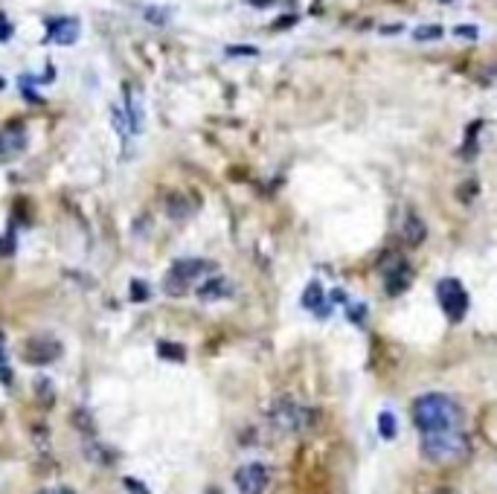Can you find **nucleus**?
<instances>
[{
	"instance_id": "obj_24",
	"label": "nucleus",
	"mask_w": 497,
	"mask_h": 494,
	"mask_svg": "<svg viewBox=\"0 0 497 494\" xmlns=\"http://www.w3.org/2000/svg\"><path fill=\"white\" fill-rule=\"evenodd\" d=\"M125 486H128L131 491H134V494H149L143 483H137V480H131V477H125Z\"/></svg>"
},
{
	"instance_id": "obj_29",
	"label": "nucleus",
	"mask_w": 497,
	"mask_h": 494,
	"mask_svg": "<svg viewBox=\"0 0 497 494\" xmlns=\"http://www.w3.org/2000/svg\"><path fill=\"white\" fill-rule=\"evenodd\" d=\"M0 88H3V79H0Z\"/></svg>"
},
{
	"instance_id": "obj_8",
	"label": "nucleus",
	"mask_w": 497,
	"mask_h": 494,
	"mask_svg": "<svg viewBox=\"0 0 497 494\" xmlns=\"http://www.w3.org/2000/svg\"><path fill=\"white\" fill-rule=\"evenodd\" d=\"M79 32H82V27H79L76 18H53L47 23V41L50 44H62V47L76 44Z\"/></svg>"
},
{
	"instance_id": "obj_30",
	"label": "nucleus",
	"mask_w": 497,
	"mask_h": 494,
	"mask_svg": "<svg viewBox=\"0 0 497 494\" xmlns=\"http://www.w3.org/2000/svg\"><path fill=\"white\" fill-rule=\"evenodd\" d=\"M442 3H451V0H442Z\"/></svg>"
},
{
	"instance_id": "obj_27",
	"label": "nucleus",
	"mask_w": 497,
	"mask_h": 494,
	"mask_svg": "<svg viewBox=\"0 0 497 494\" xmlns=\"http://www.w3.org/2000/svg\"><path fill=\"white\" fill-rule=\"evenodd\" d=\"M204 494H221V491H218V489H210V491H204Z\"/></svg>"
},
{
	"instance_id": "obj_6",
	"label": "nucleus",
	"mask_w": 497,
	"mask_h": 494,
	"mask_svg": "<svg viewBox=\"0 0 497 494\" xmlns=\"http://www.w3.org/2000/svg\"><path fill=\"white\" fill-rule=\"evenodd\" d=\"M381 277H384V288L390 296H398V294H404L407 285L413 282V270H410V265L404 262V256L402 253H387L381 259Z\"/></svg>"
},
{
	"instance_id": "obj_28",
	"label": "nucleus",
	"mask_w": 497,
	"mask_h": 494,
	"mask_svg": "<svg viewBox=\"0 0 497 494\" xmlns=\"http://www.w3.org/2000/svg\"><path fill=\"white\" fill-rule=\"evenodd\" d=\"M436 494H454V491H436Z\"/></svg>"
},
{
	"instance_id": "obj_4",
	"label": "nucleus",
	"mask_w": 497,
	"mask_h": 494,
	"mask_svg": "<svg viewBox=\"0 0 497 494\" xmlns=\"http://www.w3.org/2000/svg\"><path fill=\"white\" fill-rule=\"evenodd\" d=\"M271 425L282 434H300L311 425V413L302 404L291 401V399H280L271 407Z\"/></svg>"
},
{
	"instance_id": "obj_2",
	"label": "nucleus",
	"mask_w": 497,
	"mask_h": 494,
	"mask_svg": "<svg viewBox=\"0 0 497 494\" xmlns=\"http://www.w3.org/2000/svg\"><path fill=\"white\" fill-rule=\"evenodd\" d=\"M471 454V442L465 436V427L454 430H436V434H422V456L436 465H457Z\"/></svg>"
},
{
	"instance_id": "obj_17",
	"label": "nucleus",
	"mask_w": 497,
	"mask_h": 494,
	"mask_svg": "<svg viewBox=\"0 0 497 494\" xmlns=\"http://www.w3.org/2000/svg\"><path fill=\"white\" fill-rule=\"evenodd\" d=\"M413 38L416 41H436V38H442V27H419L413 32Z\"/></svg>"
},
{
	"instance_id": "obj_12",
	"label": "nucleus",
	"mask_w": 497,
	"mask_h": 494,
	"mask_svg": "<svg viewBox=\"0 0 497 494\" xmlns=\"http://www.w3.org/2000/svg\"><path fill=\"white\" fill-rule=\"evenodd\" d=\"M402 239L410 244V247H419L422 242L428 239V224L422 221L419 213H407L404 221H402Z\"/></svg>"
},
{
	"instance_id": "obj_9",
	"label": "nucleus",
	"mask_w": 497,
	"mask_h": 494,
	"mask_svg": "<svg viewBox=\"0 0 497 494\" xmlns=\"http://www.w3.org/2000/svg\"><path fill=\"white\" fill-rule=\"evenodd\" d=\"M23 148H27V128L23 126H9L0 131V163L15 160Z\"/></svg>"
},
{
	"instance_id": "obj_13",
	"label": "nucleus",
	"mask_w": 497,
	"mask_h": 494,
	"mask_svg": "<svg viewBox=\"0 0 497 494\" xmlns=\"http://www.w3.org/2000/svg\"><path fill=\"white\" fill-rule=\"evenodd\" d=\"M302 305L308 308V311H314L317 317H326L329 314V303H326V291L320 288V282H311V285L306 288V294H302Z\"/></svg>"
},
{
	"instance_id": "obj_10",
	"label": "nucleus",
	"mask_w": 497,
	"mask_h": 494,
	"mask_svg": "<svg viewBox=\"0 0 497 494\" xmlns=\"http://www.w3.org/2000/svg\"><path fill=\"white\" fill-rule=\"evenodd\" d=\"M58 355H62V346H58L53 338H32L27 346L29 364H50Z\"/></svg>"
},
{
	"instance_id": "obj_11",
	"label": "nucleus",
	"mask_w": 497,
	"mask_h": 494,
	"mask_svg": "<svg viewBox=\"0 0 497 494\" xmlns=\"http://www.w3.org/2000/svg\"><path fill=\"white\" fill-rule=\"evenodd\" d=\"M233 294V285L224 279V277H218L213 274L210 279H204L201 285H198V296L204 303H215V300H227V296Z\"/></svg>"
},
{
	"instance_id": "obj_5",
	"label": "nucleus",
	"mask_w": 497,
	"mask_h": 494,
	"mask_svg": "<svg viewBox=\"0 0 497 494\" xmlns=\"http://www.w3.org/2000/svg\"><path fill=\"white\" fill-rule=\"evenodd\" d=\"M436 296H439V305H442V311L448 314V320L459 323V320L465 317V311H468V294H465V288H463V282H459V279H454V277L442 279L439 285H436Z\"/></svg>"
},
{
	"instance_id": "obj_25",
	"label": "nucleus",
	"mask_w": 497,
	"mask_h": 494,
	"mask_svg": "<svg viewBox=\"0 0 497 494\" xmlns=\"http://www.w3.org/2000/svg\"><path fill=\"white\" fill-rule=\"evenodd\" d=\"M38 494H73L70 489H44V491H38Z\"/></svg>"
},
{
	"instance_id": "obj_16",
	"label": "nucleus",
	"mask_w": 497,
	"mask_h": 494,
	"mask_svg": "<svg viewBox=\"0 0 497 494\" xmlns=\"http://www.w3.org/2000/svg\"><path fill=\"white\" fill-rule=\"evenodd\" d=\"M0 381H3V384H9V381H12V369H9V357H6V338H3V331H0Z\"/></svg>"
},
{
	"instance_id": "obj_18",
	"label": "nucleus",
	"mask_w": 497,
	"mask_h": 494,
	"mask_svg": "<svg viewBox=\"0 0 497 494\" xmlns=\"http://www.w3.org/2000/svg\"><path fill=\"white\" fill-rule=\"evenodd\" d=\"M157 352H160L163 357H172V361H184V349H180V346L160 343V346H157Z\"/></svg>"
},
{
	"instance_id": "obj_15",
	"label": "nucleus",
	"mask_w": 497,
	"mask_h": 494,
	"mask_svg": "<svg viewBox=\"0 0 497 494\" xmlns=\"http://www.w3.org/2000/svg\"><path fill=\"white\" fill-rule=\"evenodd\" d=\"M378 434H381V439H396V434H398V422H396L393 410H381V413H378Z\"/></svg>"
},
{
	"instance_id": "obj_14",
	"label": "nucleus",
	"mask_w": 497,
	"mask_h": 494,
	"mask_svg": "<svg viewBox=\"0 0 497 494\" xmlns=\"http://www.w3.org/2000/svg\"><path fill=\"white\" fill-rule=\"evenodd\" d=\"M125 114H128V122H131V131L140 134L143 131V105H140V96L134 93L131 84H125Z\"/></svg>"
},
{
	"instance_id": "obj_22",
	"label": "nucleus",
	"mask_w": 497,
	"mask_h": 494,
	"mask_svg": "<svg viewBox=\"0 0 497 494\" xmlns=\"http://www.w3.org/2000/svg\"><path fill=\"white\" fill-rule=\"evenodd\" d=\"M363 314H367V308L363 305H349V317H352V323H363Z\"/></svg>"
},
{
	"instance_id": "obj_3",
	"label": "nucleus",
	"mask_w": 497,
	"mask_h": 494,
	"mask_svg": "<svg viewBox=\"0 0 497 494\" xmlns=\"http://www.w3.org/2000/svg\"><path fill=\"white\" fill-rule=\"evenodd\" d=\"M215 274V265L207 259H178V262L166 270L163 291L169 296H184L186 291L198 288L204 279Z\"/></svg>"
},
{
	"instance_id": "obj_7",
	"label": "nucleus",
	"mask_w": 497,
	"mask_h": 494,
	"mask_svg": "<svg viewBox=\"0 0 497 494\" xmlns=\"http://www.w3.org/2000/svg\"><path fill=\"white\" fill-rule=\"evenodd\" d=\"M233 483L241 494H265V489L271 483V471H268V465H262V462H245V465L236 468Z\"/></svg>"
},
{
	"instance_id": "obj_1",
	"label": "nucleus",
	"mask_w": 497,
	"mask_h": 494,
	"mask_svg": "<svg viewBox=\"0 0 497 494\" xmlns=\"http://www.w3.org/2000/svg\"><path fill=\"white\" fill-rule=\"evenodd\" d=\"M413 425L422 434H436V430H454L465 427V413L451 395L445 392H425L413 401Z\"/></svg>"
},
{
	"instance_id": "obj_26",
	"label": "nucleus",
	"mask_w": 497,
	"mask_h": 494,
	"mask_svg": "<svg viewBox=\"0 0 497 494\" xmlns=\"http://www.w3.org/2000/svg\"><path fill=\"white\" fill-rule=\"evenodd\" d=\"M250 3H253V6H271L274 0H250Z\"/></svg>"
},
{
	"instance_id": "obj_21",
	"label": "nucleus",
	"mask_w": 497,
	"mask_h": 494,
	"mask_svg": "<svg viewBox=\"0 0 497 494\" xmlns=\"http://www.w3.org/2000/svg\"><path fill=\"white\" fill-rule=\"evenodd\" d=\"M9 35H12V23L6 21L3 12H0V41H9Z\"/></svg>"
},
{
	"instance_id": "obj_19",
	"label": "nucleus",
	"mask_w": 497,
	"mask_h": 494,
	"mask_svg": "<svg viewBox=\"0 0 497 494\" xmlns=\"http://www.w3.org/2000/svg\"><path fill=\"white\" fill-rule=\"evenodd\" d=\"M131 288H134V300H145V296H149V285H145V282H131Z\"/></svg>"
},
{
	"instance_id": "obj_20",
	"label": "nucleus",
	"mask_w": 497,
	"mask_h": 494,
	"mask_svg": "<svg viewBox=\"0 0 497 494\" xmlns=\"http://www.w3.org/2000/svg\"><path fill=\"white\" fill-rule=\"evenodd\" d=\"M454 35H459V38H471V41H474L480 32H477V27H457V30H454Z\"/></svg>"
},
{
	"instance_id": "obj_23",
	"label": "nucleus",
	"mask_w": 497,
	"mask_h": 494,
	"mask_svg": "<svg viewBox=\"0 0 497 494\" xmlns=\"http://www.w3.org/2000/svg\"><path fill=\"white\" fill-rule=\"evenodd\" d=\"M230 56H256V47H230Z\"/></svg>"
}]
</instances>
